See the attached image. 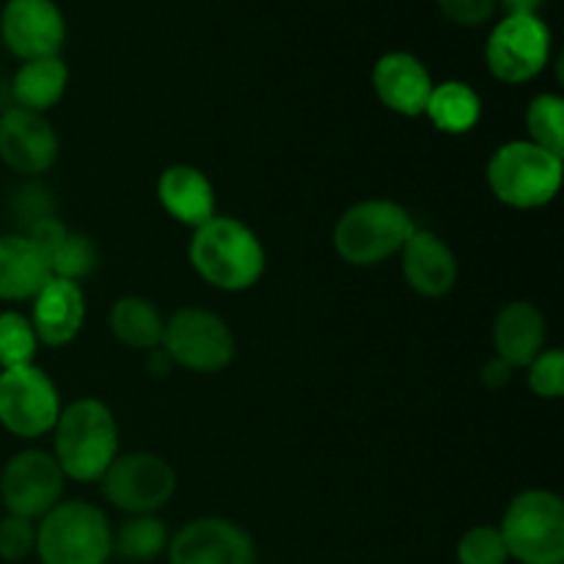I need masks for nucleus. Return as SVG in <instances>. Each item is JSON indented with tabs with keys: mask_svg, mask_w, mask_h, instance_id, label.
<instances>
[{
	"mask_svg": "<svg viewBox=\"0 0 564 564\" xmlns=\"http://www.w3.org/2000/svg\"><path fill=\"white\" fill-rule=\"evenodd\" d=\"M33 325L20 312H0V369L28 367L39 350Z\"/></svg>",
	"mask_w": 564,
	"mask_h": 564,
	"instance_id": "27",
	"label": "nucleus"
},
{
	"mask_svg": "<svg viewBox=\"0 0 564 564\" xmlns=\"http://www.w3.org/2000/svg\"><path fill=\"white\" fill-rule=\"evenodd\" d=\"M36 551V521L9 516L0 518V560L22 562Z\"/></svg>",
	"mask_w": 564,
	"mask_h": 564,
	"instance_id": "31",
	"label": "nucleus"
},
{
	"mask_svg": "<svg viewBox=\"0 0 564 564\" xmlns=\"http://www.w3.org/2000/svg\"><path fill=\"white\" fill-rule=\"evenodd\" d=\"M512 375H516V369H512L507 361H501L499 356H494L488 364H485L482 372H479V380H482L485 389L501 391V389H507V386H510Z\"/></svg>",
	"mask_w": 564,
	"mask_h": 564,
	"instance_id": "34",
	"label": "nucleus"
},
{
	"mask_svg": "<svg viewBox=\"0 0 564 564\" xmlns=\"http://www.w3.org/2000/svg\"><path fill=\"white\" fill-rule=\"evenodd\" d=\"M402 279L416 295L444 297L457 286L460 264L455 251L435 231L416 226L400 251Z\"/></svg>",
	"mask_w": 564,
	"mask_h": 564,
	"instance_id": "16",
	"label": "nucleus"
},
{
	"mask_svg": "<svg viewBox=\"0 0 564 564\" xmlns=\"http://www.w3.org/2000/svg\"><path fill=\"white\" fill-rule=\"evenodd\" d=\"M163 328L165 317L149 297L124 295L110 306V334L130 350H158Z\"/></svg>",
	"mask_w": 564,
	"mask_h": 564,
	"instance_id": "22",
	"label": "nucleus"
},
{
	"mask_svg": "<svg viewBox=\"0 0 564 564\" xmlns=\"http://www.w3.org/2000/svg\"><path fill=\"white\" fill-rule=\"evenodd\" d=\"M551 61V28L543 17L505 14L485 42V64L499 83L521 86L545 72Z\"/></svg>",
	"mask_w": 564,
	"mask_h": 564,
	"instance_id": "8",
	"label": "nucleus"
},
{
	"mask_svg": "<svg viewBox=\"0 0 564 564\" xmlns=\"http://www.w3.org/2000/svg\"><path fill=\"white\" fill-rule=\"evenodd\" d=\"M171 564H253L257 549L240 523L229 518L207 516L185 523L169 540Z\"/></svg>",
	"mask_w": 564,
	"mask_h": 564,
	"instance_id": "12",
	"label": "nucleus"
},
{
	"mask_svg": "<svg viewBox=\"0 0 564 564\" xmlns=\"http://www.w3.org/2000/svg\"><path fill=\"white\" fill-rule=\"evenodd\" d=\"M433 86V75L422 64V58L405 53V50H391V53L380 55L372 66L375 97L391 113L408 116V119L424 116Z\"/></svg>",
	"mask_w": 564,
	"mask_h": 564,
	"instance_id": "15",
	"label": "nucleus"
},
{
	"mask_svg": "<svg viewBox=\"0 0 564 564\" xmlns=\"http://www.w3.org/2000/svg\"><path fill=\"white\" fill-rule=\"evenodd\" d=\"M187 257L193 270L220 292L251 290L268 268V253L257 231L226 215H215L193 229Z\"/></svg>",
	"mask_w": 564,
	"mask_h": 564,
	"instance_id": "1",
	"label": "nucleus"
},
{
	"mask_svg": "<svg viewBox=\"0 0 564 564\" xmlns=\"http://www.w3.org/2000/svg\"><path fill=\"white\" fill-rule=\"evenodd\" d=\"M66 477L53 452L25 449L9 457L0 471V499L9 516L39 521L64 496Z\"/></svg>",
	"mask_w": 564,
	"mask_h": 564,
	"instance_id": "11",
	"label": "nucleus"
},
{
	"mask_svg": "<svg viewBox=\"0 0 564 564\" xmlns=\"http://www.w3.org/2000/svg\"><path fill=\"white\" fill-rule=\"evenodd\" d=\"M47 279V259L25 235L20 231L0 235V301H33Z\"/></svg>",
	"mask_w": 564,
	"mask_h": 564,
	"instance_id": "20",
	"label": "nucleus"
},
{
	"mask_svg": "<svg viewBox=\"0 0 564 564\" xmlns=\"http://www.w3.org/2000/svg\"><path fill=\"white\" fill-rule=\"evenodd\" d=\"M31 306V325L39 345L66 347L77 339L86 323V295L80 284L50 275Z\"/></svg>",
	"mask_w": 564,
	"mask_h": 564,
	"instance_id": "17",
	"label": "nucleus"
},
{
	"mask_svg": "<svg viewBox=\"0 0 564 564\" xmlns=\"http://www.w3.org/2000/svg\"><path fill=\"white\" fill-rule=\"evenodd\" d=\"M529 141L543 147L545 152L562 158L564 154V99L554 91H543L527 108Z\"/></svg>",
	"mask_w": 564,
	"mask_h": 564,
	"instance_id": "25",
	"label": "nucleus"
},
{
	"mask_svg": "<svg viewBox=\"0 0 564 564\" xmlns=\"http://www.w3.org/2000/svg\"><path fill=\"white\" fill-rule=\"evenodd\" d=\"M411 213L391 198H367L339 215L334 226L336 257L352 268H378L391 257H400L402 246L413 235Z\"/></svg>",
	"mask_w": 564,
	"mask_h": 564,
	"instance_id": "3",
	"label": "nucleus"
},
{
	"mask_svg": "<svg viewBox=\"0 0 564 564\" xmlns=\"http://www.w3.org/2000/svg\"><path fill=\"white\" fill-rule=\"evenodd\" d=\"M99 262V251H97V242L91 240L88 235L83 231H72L64 237L58 248L47 257V268L50 275L55 279H66V281H75L80 284L86 275L94 273Z\"/></svg>",
	"mask_w": 564,
	"mask_h": 564,
	"instance_id": "26",
	"label": "nucleus"
},
{
	"mask_svg": "<svg viewBox=\"0 0 564 564\" xmlns=\"http://www.w3.org/2000/svg\"><path fill=\"white\" fill-rule=\"evenodd\" d=\"M99 482L108 505L127 516H158L176 494L174 466L154 452L119 455Z\"/></svg>",
	"mask_w": 564,
	"mask_h": 564,
	"instance_id": "9",
	"label": "nucleus"
},
{
	"mask_svg": "<svg viewBox=\"0 0 564 564\" xmlns=\"http://www.w3.org/2000/svg\"><path fill=\"white\" fill-rule=\"evenodd\" d=\"M545 314L529 301L501 306L494 319V350L512 369H527L545 350Z\"/></svg>",
	"mask_w": 564,
	"mask_h": 564,
	"instance_id": "19",
	"label": "nucleus"
},
{
	"mask_svg": "<svg viewBox=\"0 0 564 564\" xmlns=\"http://www.w3.org/2000/svg\"><path fill=\"white\" fill-rule=\"evenodd\" d=\"M108 516L88 501H58L36 521V551L42 564H108L113 556Z\"/></svg>",
	"mask_w": 564,
	"mask_h": 564,
	"instance_id": "4",
	"label": "nucleus"
},
{
	"mask_svg": "<svg viewBox=\"0 0 564 564\" xmlns=\"http://www.w3.org/2000/svg\"><path fill=\"white\" fill-rule=\"evenodd\" d=\"M441 14L460 28H479L494 20L499 0H435Z\"/></svg>",
	"mask_w": 564,
	"mask_h": 564,
	"instance_id": "32",
	"label": "nucleus"
},
{
	"mask_svg": "<svg viewBox=\"0 0 564 564\" xmlns=\"http://www.w3.org/2000/svg\"><path fill=\"white\" fill-rule=\"evenodd\" d=\"M0 36L20 61L58 55L66 42L64 11L55 0H6L0 11Z\"/></svg>",
	"mask_w": 564,
	"mask_h": 564,
	"instance_id": "13",
	"label": "nucleus"
},
{
	"mask_svg": "<svg viewBox=\"0 0 564 564\" xmlns=\"http://www.w3.org/2000/svg\"><path fill=\"white\" fill-rule=\"evenodd\" d=\"M66 86H69V69H66L64 58L50 55V58L22 61L11 80V97H14L17 108L44 113L64 99Z\"/></svg>",
	"mask_w": 564,
	"mask_h": 564,
	"instance_id": "21",
	"label": "nucleus"
},
{
	"mask_svg": "<svg viewBox=\"0 0 564 564\" xmlns=\"http://www.w3.org/2000/svg\"><path fill=\"white\" fill-rule=\"evenodd\" d=\"M61 394L36 364L0 369V424L14 438H42L53 433L61 416Z\"/></svg>",
	"mask_w": 564,
	"mask_h": 564,
	"instance_id": "10",
	"label": "nucleus"
},
{
	"mask_svg": "<svg viewBox=\"0 0 564 564\" xmlns=\"http://www.w3.org/2000/svg\"><path fill=\"white\" fill-rule=\"evenodd\" d=\"M66 235H69V226H66L64 220L58 218V215H50V218L39 220L36 226H31V229L25 231L28 240H31L33 246H36L39 251H42L44 259H47L50 253H53L55 248H58L61 242H64Z\"/></svg>",
	"mask_w": 564,
	"mask_h": 564,
	"instance_id": "33",
	"label": "nucleus"
},
{
	"mask_svg": "<svg viewBox=\"0 0 564 564\" xmlns=\"http://www.w3.org/2000/svg\"><path fill=\"white\" fill-rule=\"evenodd\" d=\"M564 163L532 141H507L490 154L488 187L505 207L540 209L560 196Z\"/></svg>",
	"mask_w": 564,
	"mask_h": 564,
	"instance_id": "5",
	"label": "nucleus"
},
{
	"mask_svg": "<svg viewBox=\"0 0 564 564\" xmlns=\"http://www.w3.org/2000/svg\"><path fill=\"white\" fill-rule=\"evenodd\" d=\"M505 14H521V17H540L543 0H499Z\"/></svg>",
	"mask_w": 564,
	"mask_h": 564,
	"instance_id": "35",
	"label": "nucleus"
},
{
	"mask_svg": "<svg viewBox=\"0 0 564 564\" xmlns=\"http://www.w3.org/2000/svg\"><path fill=\"white\" fill-rule=\"evenodd\" d=\"M527 383L540 400H562L564 397V352L551 347L543 350L527 367Z\"/></svg>",
	"mask_w": 564,
	"mask_h": 564,
	"instance_id": "30",
	"label": "nucleus"
},
{
	"mask_svg": "<svg viewBox=\"0 0 564 564\" xmlns=\"http://www.w3.org/2000/svg\"><path fill=\"white\" fill-rule=\"evenodd\" d=\"M510 560L518 564H564V501L543 488L521 490L499 523Z\"/></svg>",
	"mask_w": 564,
	"mask_h": 564,
	"instance_id": "6",
	"label": "nucleus"
},
{
	"mask_svg": "<svg viewBox=\"0 0 564 564\" xmlns=\"http://www.w3.org/2000/svg\"><path fill=\"white\" fill-rule=\"evenodd\" d=\"M169 527L158 516H130L113 532V556L119 560L143 564L154 562L169 549Z\"/></svg>",
	"mask_w": 564,
	"mask_h": 564,
	"instance_id": "24",
	"label": "nucleus"
},
{
	"mask_svg": "<svg viewBox=\"0 0 564 564\" xmlns=\"http://www.w3.org/2000/svg\"><path fill=\"white\" fill-rule=\"evenodd\" d=\"M158 202L176 224L191 229L215 218V187L196 165H169L158 180Z\"/></svg>",
	"mask_w": 564,
	"mask_h": 564,
	"instance_id": "18",
	"label": "nucleus"
},
{
	"mask_svg": "<svg viewBox=\"0 0 564 564\" xmlns=\"http://www.w3.org/2000/svg\"><path fill=\"white\" fill-rule=\"evenodd\" d=\"M58 152V135L44 113H33L17 105L0 113V160L14 174L39 180L53 169Z\"/></svg>",
	"mask_w": 564,
	"mask_h": 564,
	"instance_id": "14",
	"label": "nucleus"
},
{
	"mask_svg": "<svg viewBox=\"0 0 564 564\" xmlns=\"http://www.w3.org/2000/svg\"><path fill=\"white\" fill-rule=\"evenodd\" d=\"M457 562L460 564H507L510 551H507L505 538L494 523H479L471 527L457 543Z\"/></svg>",
	"mask_w": 564,
	"mask_h": 564,
	"instance_id": "29",
	"label": "nucleus"
},
{
	"mask_svg": "<svg viewBox=\"0 0 564 564\" xmlns=\"http://www.w3.org/2000/svg\"><path fill=\"white\" fill-rule=\"evenodd\" d=\"M424 116L446 135H466L482 119V97L463 80L435 83Z\"/></svg>",
	"mask_w": 564,
	"mask_h": 564,
	"instance_id": "23",
	"label": "nucleus"
},
{
	"mask_svg": "<svg viewBox=\"0 0 564 564\" xmlns=\"http://www.w3.org/2000/svg\"><path fill=\"white\" fill-rule=\"evenodd\" d=\"M6 213H9L11 224H17L20 235H25L39 220L55 215L53 191L42 180H25L17 191H11L9 202H6Z\"/></svg>",
	"mask_w": 564,
	"mask_h": 564,
	"instance_id": "28",
	"label": "nucleus"
},
{
	"mask_svg": "<svg viewBox=\"0 0 564 564\" xmlns=\"http://www.w3.org/2000/svg\"><path fill=\"white\" fill-rule=\"evenodd\" d=\"M53 457L66 479L99 482L119 457V424L113 411L94 397L61 408L53 427Z\"/></svg>",
	"mask_w": 564,
	"mask_h": 564,
	"instance_id": "2",
	"label": "nucleus"
},
{
	"mask_svg": "<svg viewBox=\"0 0 564 564\" xmlns=\"http://www.w3.org/2000/svg\"><path fill=\"white\" fill-rule=\"evenodd\" d=\"M160 350L187 372L215 375L235 361L237 341L220 314L202 306H182L165 319Z\"/></svg>",
	"mask_w": 564,
	"mask_h": 564,
	"instance_id": "7",
	"label": "nucleus"
}]
</instances>
